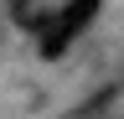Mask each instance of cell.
Returning <instances> with one entry per match:
<instances>
[{
    "instance_id": "obj_1",
    "label": "cell",
    "mask_w": 124,
    "mask_h": 119,
    "mask_svg": "<svg viewBox=\"0 0 124 119\" xmlns=\"http://www.w3.org/2000/svg\"><path fill=\"white\" fill-rule=\"evenodd\" d=\"M98 5H103V0H67V5H62V16H57V21H62V26H67V31L78 36V31H83V26H88L93 16H98Z\"/></svg>"
}]
</instances>
